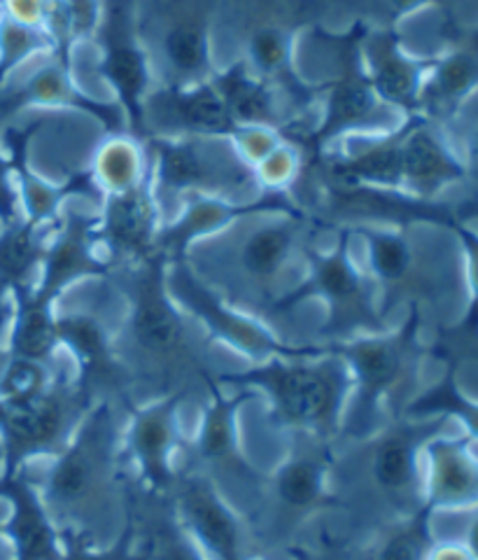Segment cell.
I'll return each instance as SVG.
<instances>
[{"mask_svg": "<svg viewBox=\"0 0 478 560\" xmlns=\"http://www.w3.org/2000/svg\"><path fill=\"white\" fill-rule=\"evenodd\" d=\"M166 271L168 259L152 253L105 278L127 304L115 329V353L127 374V411L168 395H208V385L222 374L212 364L208 339L191 335L173 302Z\"/></svg>", "mask_w": 478, "mask_h": 560, "instance_id": "obj_1", "label": "cell"}, {"mask_svg": "<svg viewBox=\"0 0 478 560\" xmlns=\"http://www.w3.org/2000/svg\"><path fill=\"white\" fill-rule=\"evenodd\" d=\"M315 224L308 210L247 215L194 243L185 261L229 306L264 323L294 288L292 276L306 271Z\"/></svg>", "mask_w": 478, "mask_h": 560, "instance_id": "obj_2", "label": "cell"}, {"mask_svg": "<svg viewBox=\"0 0 478 560\" xmlns=\"http://www.w3.org/2000/svg\"><path fill=\"white\" fill-rule=\"evenodd\" d=\"M117 405L98 401L84 416L66 448L51 458L40 498L59 533H73L103 547L108 528L121 530L133 483L124 469Z\"/></svg>", "mask_w": 478, "mask_h": 560, "instance_id": "obj_3", "label": "cell"}, {"mask_svg": "<svg viewBox=\"0 0 478 560\" xmlns=\"http://www.w3.org/2000/svg\"><path fill=\"white\" fill-rule=\"evenodd\" d=\"M406 308L409 313L397 329L331 346L352 376V399L336 444L364 440L383 425V418L399 416L413 399L411 390L428 348L420 341L422 306Z\"/></svg>", "mask_w": 478, "mask_h": 560, "instance_id": "obj_4", "label": "cell"}, {"mask_svg": "<svg viewBox=\"0 0 478 560\" xmlns=\"http://www.w3.org/2000/svg\"><path fill=\"white\" fill-rule=\"evenodd\" d=\"M222 385L264 393L271 401V425L288 436L339 440L352 376L341 355L329 353L313 360H267L245 372H222Z\"/></svg>", "mask_w": 478, "mask_h": 560, "instance_id": "obj_5", "label": "cell"}, {"mask_svg": "<svg viewBox=\"0 0 478 560\" xmlns=\"http://www.w3.org/2000/svg\"><path fill=\"white\" fill-rule=\"evenodd\" d=\"M334 442L290 436L288 458L267 471L253 512L245 516L253 556L292 551L315 521L336 512L329 471Z\"/></svg>", "mask_w": 478, "mask_h": 560, "instance_id": "obj_6", "label": "cell"}, {"mask_svg": "<svg viewBox=\"0 0 478 560\" xmlns=\"http://www.w3.org/2000/svg\"><path fill=\"white\" fill-rule=\"evenodd\" d=\"M350 241L348 226H336L334 248L317 250L311 243L304 278L273 306L269 320L282 318L301 304L317 300L327 311L325 325L320 327V339L327 346L387 331L389 327L381 315L376 288L352 261Z\"/></svg>", "mask_w": 478, "mask_h": 560, "instance_id": "obj_7", "label": "cell"}, {"mask_svg": "<svg viewBox=\"0 0 478 560\" xmlns=\"http://www.w3.org/2000/svg\"><path fill=\"white\" fill-rule=\"evenodd\" d=\"M143 148L152 156L150 183L159 213L187 195L236 203L257 199L253 197L259 187L257 175L236 150L232 136L148 138Z\"/></svg>", "mask_w": 478, "mask_h": 560, "instance_id": "obj_8", "label": "cell"}, {"mask_svg": "<svg viewBox=\"0 0 478 560\" xmlns=\"http://www.w3.org/2000/svg\"><path fill=\"white\" fill-rule=\"evenodd\" d=\"M366 28V22L358 20L341 35L320 31L334 55L331 80L317 86L325 98V113L320 125L292 143L299 145V152H308L313 160H320L329 152V145H336L350 133H387L399 127L393 119L395 110L376 96L364 70L360 43Z\"/></svg>", "mask_w": 478, "mask_h": 560, "instance_id": "obj_9", "label": "cell"}, {"mask_svg": "<svg viewBox=\"0 0 478 560\" xmlns=\"http://www.w3.org/2000/svg\"><path fill=\"white\" fill-rule=\"evenodd\" d=\"M255 395L250 388H236V393L226 395L222 383L212 381L199 432L185 448L180 444V467L206 477L243 518L253 512L267 479V471H259L247 460L238 442V411Z\"/></svg>", "mask_w": 478, "mask_h": 560, "instance_id": "obj_10", "label": "cell"}, {"mask_svg": "<svg viewBox=\"0 0 478 560\" xmlns=\"http://www.w3.org/2000/svg\"><path fill=\"white\" fill-rule=\"evenodd\" d=\"M210 24L212 0H148V10H138L152 86H194L212 78Z\"/></svg>", "mask_w": 478, "mask_h": 560, "instance_id": "obj_11", "label": "cell"}, {"mask_svg": "<svg viewBox=\"0 0 478 560\" xmlns=\"http://www.w3.org/2000/svg\"><path fill=\"white\" fill-rule=\"evenodd\" d=\"M166 285L173 302L183 308V313L191 315L194 320H199L206 327L208 341H220L255 362H267L273 358L313 360L329 353L327 343L285 341L253 315L229 306L218 292H212L191 271L185 259L168 265Z\"/></svg>", "mask_w": 478, "mask_h": 560, "instance_id": "obj_12", "label": "cell"}, {"mask_svg": "<svg viewBox=\"0 0 478 560\" xmlns=\"http://www.w3.org/2000/svg\"><path fill=\"white\" fill-rule=\"evenodd\" d=\"M94 401L75 378L57 374L49 388L24 405L0 401V442L5 448L3 477L20 475L35 458H55L75 434Z\"/></svg>", "mask_w": 478, "mask_h": 560, "instance_id": "obj_13", "label": "cell"}, {"mask_svg": "<svg viewBox=\"0 0 478 560\" xmlns=\"http://www.w3.org/2000/svg\"><path fill=\"white\" fill-rule=\"evenodd\" d=\"M96 75L108 82L129 121V133L143 145V101L152 90V68L138 33V0H101L94 28Z\"/></svg>", "mask_w": 478, "mask_h": 560, "instance_id": "obj_14", "label": "cell"}, {"mask_svg": "<svg viewBox=\"0 0 478 560\" xmlns=\"http://www.w3.org/2000/svg\"><path fill=\"white\" fill-rule=\"evenodd\" d=\"M411 226L385 224H350L352 238H360L366 248L371 283L376 288L381 315L387 320L399 304L422 306L441 292V269L424 259L422 245Z\"/></svg>", "mask_w": 478, "mask_h": 560, "instance_id": "obj_15", "label": "cell"}, {"mask_svg": "<svg viewBox=\"0 0 478 560\" xmlns=\"http://www.w3.org/2000/svg\"><path fill=\"white\" fill-rule=\"evenodd\" d=\"M110 285V283H108ZM108 300L92 302L73 311H57V341L75 362L78 388L90 395L94 405L113 401L127 411V374L115 353V329L108 320Z\"/></svg>", "mask_w": 478, "mask_h": 560, "instance_id": "obj_16", "label": "cell"}, {"mask_svg": "<svg viewBox=\"0 0 478 560\" xmlns=\"http://www.w3.org/2000/svg\"><path fill=\"white\" fill-rule=\"evenodd\" d=\"M175 471L171 504L206 560H250L253 541L243 514L206 477L185 467Z\"/></svg>", "mask_w": 478, "mask_h": 560, "instance_id": "obj_17", "label": "cell"}, {"mask_svg": "<svg viewBox=\"0 0 478 560\" xmlns=\"http://www.w3.org/2000/svg\"><path fill=\"white\" fill-rule=\"evenodd\" d=\"M185 397L168 395L129 409V428L124 434V455L136 467V486L150 495L168 498L175 483L173 455L183 436L178 416Z\"/></svg>", "mask_w": 478, "mask_h": 560, "instance_id": "obj_18", "label": "cell"}, {"mask_svg": "<svg viewBox=\"0 0 478 560\" xmlns=\"http://www.w3.org/2000/svg\"><path fill=\"white\" fill-rule=\"evenodd\" d=\"M59 222L40 267V280L31 288L35 302L55 308L61 294L78 280L108 278L115 269L110 259L98 253V215L63 210Z\"/></svg>", "mask_w": 478, "mask_h": 560, "instance_id": "obj_19", "label": "cell"}, {"mask_svg": "<svg viewBox=\"0 0 478 560\" xmlns=\"http://www.w3.org/2000/svg\"><path fill=\"white\" fill-rule=\"evenodd\" d=\"M31 108L78 110L96 117L110 136L121 133L124 113L119 105L84 94L78 82L70 78L68 66L59 55H51L47 61L35 66L31 75L3 84V90H0V127L10 125Z\"/></svg>", "mask_w": 478, "mask_h": 560, "instance_id": "obj_20", "label": "cell"}, {"mask_svg": "<svg viewBox=\"0 0 478 560\" xmlns=\"http://www.w3.org/2000/svg\"><path fill=\"white\" fill-rule=\"evenodd\" d=\"M238 125L210 82L194 86H152L143 101V136H234ZM143 140V143H145Z\"/></svg>", "mask_w": 478, "mask_h": 560, "instance_id": "obj_21", "label": "cell"}, {"mask_svg": "<svg viewBox=\"0 0 478 560\" xmlns=\"http://www.w3.org/2000/svg\"><path fill=\"white\" fill-rule=\"evenodd\" d=\"M360 51L371 86L387 108L401 113L404 119L420 117V94L436 57L404 51L397 28H366Z\"/></svg>", "mask_w": 478, "mask_h": 560, "instance_id": "obj_22", "label": "cell"}, {"mask_svg": "<svg viewBox=\"0 0 478 560\" xmlns=\"http://www.w3.org/2000/svg\"><path fill=\"white\" fill-rule=\"evenodd\" d=\"M471 168L451 143L446 129L413 117L401 140V191L418 199L436 201L441 191L465 183Z\"/></svg>", "mask_w": 478, "mask_h": 560, "instance_id": "obj_23", "label": "cell"}, {"mask_svg": "<svg viewBox=\"0 0 478 560\" xmlns=\"http://www.w3.org/2000/svg\"><path fill=\"white\" fill-rule=\"evenodd\" d=\"M159 232V206L150 173L138 185L105 195L98 215V243L113 267L131 265L154 253Z\"/></svg>", "mask_w": 478, "mask_h": 560, "instance_id": "obj_24", "label": "cell"}, {"mask_svg": "<svg viewBox=\"0 0 478 560\" xmlns=\"http://www.w3.org/2000/svg\"><path fill=\"white\" fill-rule=\"evenodd\" d=\"M0 500L10 502V518L3 523L12 560H63V541L55 518L45 506L38 486L24 469L20 475L0 477Z\"/></svg>", "mask_w": 478, "mask_h": 560, "instance_id": "obj_25", "label": "cell"}, {"mask_svg": "<svg viewBox=\"0 0 478 560\" xmlns=\"http://www.w3.org/2000/svg\"><path fill=\"white\" fill-rule=\"evenodd\" d=\"M224 101L229 115L238 127H261L292 138L296 133L294 108L269 82L255 75L243 59L215 70L208 80Z\"/></svg>", "mask_w": 478, "mask_h": 560, "instance_id": "obj_26", "label": "cell"}, {"mask_svg": "<svg viewBox=\"0 0 478 560\" xmlns=\"http://www.w3.org/2000/svg\"><path fill=\"white\" fill-rule=\"evenodd\" d=\"M478 96V40L455 45L436 63L424 80L420 94V117L446 129Z\"/></svg>", "mask_w": 478, "mask_h": 560, "instance_id": "obj_27", "label": "cell"}, {"mask_svg": "<svg viewBox=\"0 0 478 560\" xmlns=\"http://www.w3.org/2000/svg\"><path fill=\"white\" fill-rule=\"evenodd\" d=\"M422 453L428 455L430 465L424 504L434 514L478 506V458L471 453L469 440L434 436Z\"/></svg>", "mask_w": 478, "mask_h": 560, "instance_id": "obj_28", "label": "cell"}, {"mask_svg": "<svg viewBox=\"0 0 478 560\" xmlns=\"http://www.w3.org/2000/svg\"><path fill=\"white\" fill-rule=\"evenodd\" d=\"M136 518V547L140 560H206L175 514L171 498L150 495L136 483L129 490Z\"/></svg>", "mask_w": 478, "mask_h": 560, "instance_id": "obj_29", "label": "cell"}, {"mask_svg": "<svg viewBox=\"0 0 478 560\" xmlns=\"http://www.w3.org/2000/svg\"><path fill=\"white\" fill-rule=\"evenodd\" d=\"M31 288L12 292L14 318L8 337V350L10 358H24L51 366L59 350L57 308L35 302Z\"/></svg>", "mask_w": 478, "mask_h": 560, "instance_id": "obj_30", "label": "cell"}, {"mask_svg": "<svg viewBox=\"0 0 478 560\" xmlns=\"http://www.w3.org/2000/svg\"><path fill=\"white\" fill-rule=\"evenodd\" d=\"M43 226L47 224L22 215L20 222L0 232V283L12 292L31 288L35 269L43 267L51 241L43 234Z\"/></svg>", "mask_w": 478, "mask_h": 560, "instance_id": "obj_31", "label": "cell"}, {"mask_svg": "<svg viewBox=\"0 0 478 560\" xmlns=\"http://www.w3.org/2000/svg\"><path fill=\"white\" fill-rule=\"evenodd\" d=\"M432 516L434 512L428 504L420 510L393 523L389 528L378 533L364 547L348 553V560H428L432 547L436 545L432 535Z\"/></svg>", "mask_w": 478, "mask_h": 560, "instance_id": "obj_32", "label": "cell"}, {"mask_svg": "<svg viewBox=\"0 0 478 560\" xmlns=\"http://www.w3.org/2000/svg\"><path fill=\"white\" fill-rule=\"evenodd\" d=\"M457 360L446 358V372L432 388L418 393L409 405L401 409L404 418H457L465 425L471 440H478V401L469 399L457 385Z\"/></svg>", "mask_w": 478, "mask_h": 560, "instance_id": "obj_33", "label": "cell"}, {"mask_svg": "<svg viewBox=\"0 0 478 560\" xmlns=\"http://www.w3.org/2000/svg\"><path fill=\"white\" fill-rule=\"evenodd\" d=\"M59 55L55 35L43 26L16 22L0 12V90L33 57Z\"/></svg>", "mask_w": 478, "mask_h": 560, "instance_id": "obj_34", "label": "cell"}, {"mask_svg": "<svg viewBox=\"0 0 478 560\" xmlns=\"http://www.w3.org/2000/svg\"><path fill=\"white\" fill-rule=\"evenodd\" d=\"M92 175L103 197L138 185L148 175L143 171L140 143H133V138L121 133L110 136L96 152Z\"/></svg>", "mask_w": 478, "mask_h": 560, "instance_id": "obj_35", "label": "cell"}, {"mask_svg": "<svg viewBox=\"0 0 478 560\" xmlns=\"http://www.w3.org/2000/svg\"><path fill=\"white\" fill-rule=\"evenodd\" d=\"M448 232L455 234L459 250L465 257L467 269V285H469V302L463 320L453 325L448 331H444V343H463L471 346L478 341V232L463 220H455L448 224Z\"/></svg>", "mask_w": 478, "mask_h": 560, "instance_id": "obj_36", "label": "cell"}, {"mask_svg": "<svg viewBox=\"0 0 478 560\" xmlns=\"http://www.w3.org/2000/svg\"><path fill=\"white\" fill-rule=\"evenodd\" d=\"M55 370L47 364L24 358H10L3 374H0V401L24 405V401L40 397L51 381H55Z\"/></svg>", "mask_w": 478, "mask_h": 560, "instance_id": "obj_37", "label": "cell"}, {"mask_svg": "<svg viewBox=\"0 0 478 560\" xmlns=\"http://www.w3.org/2000/svg\"><path fill=\"white\" fill-rule=\"evenodd\" d=\"M63 541V560H140L136 547V518L127 498V516H124L121 530L113 539V545H92L80 535L61 533Z\"/></svg>", "mask_w": 478, "mask_h": 560, "instance_id": "obj_38", "label": "cell"}, {"mask_svg": "<svg viewBox=\"0 0 478 560\" xmlns=\"http://www.w3.org/2000/svg\"><path fill=\"white\" fill-rule=\"evenodd\" d=\"M339 3H348L376 16V20H381L376 28H397L401 20H409V16L430 8L436 0H339Z\"/></svg>", "mask_w": 478, "mask_h": 560, "instance_id": "obj_39", "label": "cell"}, {"mask_svg": "<svg viewBox=\"0 0 478 560\" xmlns=\"http://www.w3.org/2000/svg\"><path fill=\"white\" fill-rule=\"evenodd\" d=\"M20 220V195H16L12 164L8 154L0 150V224L10 226Z\"/></svg>", "mask_w": 478, "mask_h": 560, "instance_id": "obj_40", "label": "cell"}, {"mask_svg": "<svg viewBox=\"0 0 478 560\" xmlns=\"http://www.w3.org/2000/svg\"><path fill=\"white\" fill-rule=\"evenodd\" d=\"M12 318H14V294L5 283H0V374H3L5 364L10 360L8 337H10Z\"/></svg>", "mask_w": 478, "mask_h": 560, "instance_id": "obj_41", "label": "cell"}, {"mask_svg": "<svg viewBox=\"0 0 478 560\" xmlns=\"http://www.w3.org/2000/svg\"><path fill=\"white\" fill-rule=\"evenodd\" d=\"M428 560H476L467 545H455V541H444V545H434Z\"/></svg>", "mask_w": 478, "mask_h": 560, "instance_id": "obj_42", "label": "cell"}, {"mask_svg": "<svg viewBox=\"0 0 478 560\" xmlns=\"http://www.w3.org/2000/svg\"><path fill=\"white\" fill-rule=\"evenodd\" d=\"M467 164L469 168L471 166H478V113H476V119H474V127H471V133H469V145H467Z\"/></svg>", "mask_w": 478, "mask_h": 560, "instance_id": "obj_43", "label": "cell"}, {"mask_svg": "<svg viewBox=\"0 0 478 560\" xmlns=\"http://www.w3.org/2000/svg\"><path fill=\"white\" fill-rule=\"evenodd\" d=\"M467 549L474 553V558L478 560V512L474 523L469 525V533H467Z\"/></svg>", "mask_w": 478, "mask_h": 560, "instance_id": "obj_44", "label": "cell"}, {"mask_svg": "<svg viewBox=\"0 0 478 560\" xmlns=\"http://www.w3.org/2000/svg\"><path fill=\"white\" fill-rule=\"evenodd\" d=\"M457 213H459V220L467 222L471 218H478V201H469L465 206H457Z\"/></svg>", "mask_w": 478, "mask_h": 560, "instance_id": "obj_45", "label": "cell"}, {"mask_svg": "<svg viewBox=\"0 0 478 560\" xmlns=\"http://www.w3.org/2000/svg\"><path fill=\"white\" fill-rule=\"evenodd\" d=\"M0 560H5V535H3V523H0Z\"/></svg>", "mask_w": 478, "mask_h": 560, "instance_id": "obj_46", "label": "cell"}, {"mask_svg": "<svg viewBox=\"0 0 478 560\" xmlns=\"http://www.w3.org/2000/svg\"><path fill=\"white\" fill-rule=\"evenodd\" d=\"M3 469H5V448H3V442H0V477H3Z\"/></svg>", "mask_w": 478, "mask_h": 560, "instance_id": "obj_47", "label": "cell"}, {"mask_svg": "<svg viewBox=\"0 0 478 560\" xmlns=\"http://www.w3.org/2000/svg\"><path fill=\"white\" fill-rule=\"evenodd\" d=\"M290 558H292V560H308L304 553H299V551H292Z\"/></svg>", "mask_w": 478, "mask_h": 560, "instance_id": "obj_48", "label": "cell"}]
</instances>
